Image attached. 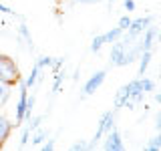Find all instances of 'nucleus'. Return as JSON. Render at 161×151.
Segmentation results:
<instances>
[{"label": "nucleus", "mask_w": 161, "mask_h": 151, "mask_svg": "<svg viewBox=\"0 0 161 151\" xmlns=\"http://www.w3.org/2000/svg\"><path fill=\"white\" fill-rule=\"evenodd\" d=\"M20 81H22V75H20L16 60L12 57H8V54H0V83L16 87Z\"/></svg>", "instance_id": "f257e3e1"}, {"label": "nucleus", "mask_w": 161, "mask_h": 151, "mask_svg": "<svg viewBox=\"0 0 161 151\" xmlns=\"http://www.w3.org/2000/svg\"><path fill=\"white\" fill-rule=\"evenodd\" d=\"M129 47L131 44L123 40H115L113 48H111V67H127L133 60L129 57Z\"/></svg>", "instance_id": "f03ea898"}, {"label": "nucleus", "mask_w": 161, "mask_h": 151, "mask_svg": "<svg viewBox=\"0 0 161 151\" xmlns=\"http://www.w3.org/2000/svg\"><path fill=\"white\" fill-rule=\"evenodd\" d=\"M113 127H115V113H113V111H107V113H103V117H101V121H99L97 133H95L93 141L89 143V149H95V147H97V143H99V141L103 139Z\"/></svg>", "instance_id": "7ed1b4c3"}, {"label": "nucleus", "mask_w": 161, "mask_h": 151, "mask_svg": "<svg viewBox=\"0 0 161 151\" xmlns=\"http://www.w3.org/2000/svg\"><path fill=\"white\" fill-rule=\"evenodd\" d=\"M151 16H143V18H135V20H131V26L127 28V34H125L123 38V42H127V44H133L135 40L139 38V34L141 32H145V28L151 24Z\"/></svg>", "instance_id": "20e7f679"}, {"label": "nucleus", "mask_w": 161, "mask_h": 151, "mask_svg": "<svg viewBox=\"0 0 161 151\" xmlns=\"http://www.w3.org/2000/svg\"><path fill=\"white\" fill-rule=\"evenodd\" d=\"M20 87V97H18V105H16V127L20 123H24V113L28 109V87L20 81L18 83Z\"/></svg>", "instance_id": "39448f33"}, {"label": "nucleus", "mask_w": 161, "mask_h": 151, "mask_svg": "<svg viewBox=\"0 0 161 151\" xmlns=\"http://www.w3.org/2000/svg\"><path fill=\"white\" fill-rule=\"evenodd\" d=\"M103 149L105 151H123L125 149V143H123V139H121V133L117 131V127H113L107 133V139H105V143H103Z\"/></svg>", "instance_id": "423d86ee"}, {"label": "nucleus", "mask_w": 161, "mask_h": 151, "mask_svg": "<svg viewBox=\"0 0 161 151\" xmlns=\"http://www.w3.org/2000/svg\"><path fill=\"white\" fill-rule=\"evenodd\" d=\"M105 77H107V73H105V70H97L95 75H91V79L85 83V87H83V97H89V95H93L95 91H97L101 85L105 83Z\"/></svg>", "instance_id": "0eeeda50"}, {"label": "nucleus", "mask_w": 161, "mask_h": 151, "mask_svg": "<svg viewBox=\"0 0 161 151\" xmlns=\"http://www.w3.org/2000/svg\"><path fill=\"white\" fill-rule=\"evenodd\" d=\"M14 125H16V123H10L6 117H2V115H0V147H4V143H6V139L10 137Z\"/></svg>", "instance_id": "6e6552de"}, {"label": "nucleus", "mask_w": 161, "mask_h": 151, "mask_svg": "<svg viewBox=\"0 0 161 151\" xmlns=\"http://www.w3.org/2000/svg\"><path fill=\"white\" fill-rule=\"evenodd\" d=\"M155 34H157V30H155V26H147V28H145V34H143V38L139 40V44H141V50H151V47H153V38H155Z\"/></svg>", "instance_id": "1a4fd4ad"}, {"label": "nucleus", "mask_w": 161, "mask_h": 151, "mask_svg": "<svg viewBox=\"0 0 161 151\" xmlns=\"http://www.w3.org/2000/svg\"><path fill=\"white\" fill-rule=\"evenodd\" d=\"M129 95H131V87H129V83H127V85H123V87L117 91V97H115V111H119L121 107H125Z\"/></svg>", "instance_id": "9d476101"}, {"label": "nucleus", "mask_w": 161, "mask_h": 151, "mask_svg": "<svg viewBox=\"0 0 161 151\" xmlns=\"http://www.w3.org/2000/svg\"><path fill=\"white\" fill-rule=\"evenodd\" d=\"M149 60H151V50H143L139 54V77H145V70L149 67Z\"/></svg>", "instance_id": "9b49d317"}, {"label": "nucleus", "mask_w": 161, "mask_h": 151, "mask_svg": "<svg viewBox=\"0 0 161 151\" xmlns=\"http://www.w3.org/2000/svg\"><path fill=\"white\" fill-rule=\"evenodd\" d=\"M123 32H125V30L121 26H115V28H111L109 32H105L103 38H105V42H115V40H119L121 36H123Z\"/></svg>", "instance_id": "f8f14e48"}, {"label": "nucleus", "mask_w": 161, "mask_h": 151, "mask_svg": "<svg viewBox=\"0 0 161 151\" xmlns=\"http://www.w3.org/2000/svg\"><path fill=\"white\" fill-rule=\"evenodd\" d=\"M38 75H40V67L36 63H34V67H32V70H30V75L26 77V81H22L24 85H26V87L30 89V87H34V85H36V81H38Z\"/></svg>", "instance_id": "ddd939ff"}, {"label": "nucleus", "mask_w": 161, "mask_h": 151, "mask_svg": "<svg viewBox=\"0 0 161 151\" xmlns=\"http://www.w3.org/2000/svg\"><path fill=\"white\" fill-rule=\"evenodd\" d=\"M48 137V131L47 129H42V127H36L34 129V133H32V145H38V143H42L44 139Z\"/></svg>", "instance_id": "4468645a"}, {"label": "nucleus", "mask_w": 161, "mask_h": 151, "mask_svg": "<svg viewBox=\"0 0 161 151\" xmlns=\"http://www.w3.org/2000/svg\"><path fill=\"white\" fill-rule=\"evenodd\" d=\"M18 34L24 38V42L28 44V48L32 50V48H34V44H32V36H30V32H28V26H26V24H20V26H18Z\"/></svg>", "instance_id": "2eb2a0df"}, {"label": "nucleus", "mask_w": 161, "mask_h": 151, "mask_svg": "<svg viewBox=\"0 0 161 151\" xmlns=\"http://www.w3.org/2000/svg\"><path fill=\"white\" fill-rule=\"evenodd\" d=\"M10 85H6V83H0V107H2L4 103L8 101V97H10Z\"/></svg>", "instance_id": "dca6fc26"}, {"label": "nucleus", "mask_w": 161, "mask_h": 151, "mask_svg": "<svg viewBox=\"0 0 161 151\" xmlns=\"http://www.w3.org/2000/svg\"><path fill=\"white\" fill-rule=\"evenodd\" d=\"M103 44H105V38H103V34H99V36H95L93 42H91V50H93V53H99Z\"/></svg>", "instance_id": "f3484780"}, {"label": "nucleus", "mask_w": 161, "mask_h": 151, "mask_svg": "<svg viewBox=\"0 0 161 151\" xmlns=\"http://www.w3.org/2000/svg\"><path fill=\"white\" fill-rule=\"evenodd\" d=\"M139 79H141V89L145 91V95H147V93H151V91L155 89V83H153L151 79H145V77H139Z\"/></svg>", "instance_id": "a211bd4d"}, {"label": "nucleus", "mask_w": 161, "mask_h": 151, "mask_svg": "<svg viewBox=\"0 0 161 151\" xmlns=\"http://www.w3.org/2000/svg\"><path fill=\"white\" fill-rule=\"evenodd\" d=\"M36 64H38V67L40 69H53V64H54V59L53 57H40L38 60H36Z\"/></svg>", "instance_id": "6ab92c4d"}, {"label": "nucleus", "mask_w": 161, "mask_h": 151, "mask_svg": "<svg viewBox=\"0 0 161 151\" xmlns=\"http://www.w3.org/2000/svg\"><path fill=\"white\" fill-rule=\"evenodd\" d=\"M145 149H147V151H157V149H161V141H159L157 135H155V137L151 139L147 145H145Z\"/></svg>", "instance_id": "aec40b11"}, {"label": "nucleus", "mask_w": 161, "mask_h": 151, "mask_svg": "<svg viewBox=\"0 0 161 151\" xmlns=\"http://www.w3.org/2000/svg\"><path fill=\"white\" fill-rule=\"evenodd\" d=\"M70 149L73 151H85V149H89V143L87 141H77V143L70 145Z\"/></svg>", "instance_id": "412c9836"}, {"label": "nucleus", "mask_w": 161, "mask_h": 151, "mask_svg": "<svg viewBox=\"0 0 161 151\" xmlns=\"http://www.w3.org/2000/svg\"><path fill=\"white\" fill-rule=\"evenodd\" d=\"M28 141H30V129H28V127H24V131H22V137H20V145L24 147V145H26Z\"/></svg>", "instance_id": "4be33fe9"}, {"label": "nucleus", "mask_w": 161, "mask_h": 151, "mask_svg": "<svg viewBox=\"0 0 161 151\" xmlns=\"http://www.w3.org/2000/svg\"><path fill=\"white\" fill-rule=\"evenodd\" d=\"M119 26L123 28V30H127V28L131 26V18H129V16H121V18H119Z\"/></svg>", "instance_id": "5701e85b"}, {"label": "nucleus", "mask_w": 161, "mask_h": 151, "mask_svg": "<svg viewBox=\"0 0 161 151\" xmlns=\"http://www.w3.org/2000/svg\"><path fill=\"white\" fill-rule=\"evenodd\" d=\"M0 12H4V14H12V16H16V12H14L12 8H8V6H4V4H0Z\"/></svg>", "instance_id": "b1692460"}, {"label": "nucleus", "mask_w": 161, "mask_h": 151, "mask_svg": "<svg viewBox=\"0 0 161 151\" xmlns=\"http://www.w3.org/2000/svg\"><path fill=\"white\" fill-rule=\"evenodd\" d=\"M125 10H135V0H125Z\"/></svg>", "instance_id": "393cba45"}, {"label": "nucleus", "mask_w": 161, "mask_h": 151, "mask_svg": "<svg viewBox=\"0 0 161 151\" xmlns=\"http://www.w3.org/2000/svg\"><path fill=\"white\" fill-rule=\"evenodd\" d=\"M42 149H44V151H50V149H54V141H47V143L42 145Z\"/></svg>", "instance_id": "a878e982"}, {"label": "nucleus", "mask_w": 161, "mask_h": 151, "mask_svg": "<svg viewBox=\"0 0 161 151\" xmlns=\"http://www.w3.org/2000/svg\"><path fill=\"white\" fill-rule=\"evenodd\" d=\"M77 2H80V4H97L101 0H77Z\"/></svg>", "instance_id": "bb28decb"}, {"label": "nucleus", "mask_w": 161, "mask_h": 151, "mask_svg": "<svg viewBox=\"0 0 161 151\" xmlns=\"http://www.w3.org/2000/svg\"><path fill=\"white\" fill-rule=\"evenodd\" d=\"M155 127H157V129L161 131V113L157 115V119H155Z\"/></svg>", "instance_id": "cd10ccee"}, {"label": "nucleus", "mask_w": 161, "mask_h": 151, "mask_svg": "<svg viewBox=\"0 0 161 151\" xmlns=\"http://www.w3.org/2000/svg\"><path fill=\"white\" fill-rule=\"evenodd\" d=\"M155 101H157V103L161 105V93H157V95H155Z\"/></svg>", "instance_id": "c85d7f7f"}, {"label": "nucleus", "mask_w": 161, "mask_h": 151, "mask_svg": "<svg viewBox=\"0 0 161 151\" xmlns=\"http://www.w3.org/2000/svg\"><path fill=\"white\" fill-rule=\"evenodd\" d=\"M157 137H159V141H161V131H159V135H157Z\"/></svg>", "instance_id": "c756f323"}, {"label": "nucleus", "mask_w": 161, "mask_h": 151, "mask_svg": "<svg viewBox=\"0 0 161 151\" xmlns=\"http://www.w3.org/2000/svg\"><path fill=\"white\" fill-rule=\"evenodd\" d=\"M159 42H161V32H159Z\"/></svg>", "instance_id": "7c9ffc66"}, {"label": "nucleus", "mask_w": 161, "mask_h": 151, "mask_svg": "<svg viewBox=\"0 0 161 151\" xmlns=\"http://www.w3.org/2000/svg\"><path fill=\"white\" fill-rule=\"evenodd\" d=\"M109 2H117V0H109Z\"/></svg>", "instance_id": "2f4dec72"}]
</instances>
